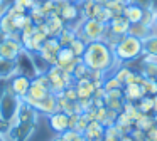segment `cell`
Returning a JSON list of instances; mask_svg holds the SVG:
<instances>
[{"label": "cell", "mask_w": 157, "mask_h": 141, "mask_svg": "<svg viewBox=\"0 0 157 141\" xmlns=\"http://www.w3.org/2000/svg\"><path fill=\"white\" fill-rule=\"evenodd\" d=\"M155 141H157V139H155Z\"/></svg>", "instance_id": "cell-50"}, {"label": "cell", "mask_w": 157, "mask_h": 141, "mask_svg": "<svg viewBox=\"0 0 157 141\" xmlns=\"http://www.w3.org/2000/svg\"><path fill=\"white\" fill-rule=\"evenodd\" d=\"M15 74H19L17 60H9L0 57V81H9Z\"/></svg>", "instance_id": "cell-16"}, {"label": "cell", "mask_w": 157, "mask_h": 141, "mask_svg": "<svg viewBox=\"0 0 157 141\" xmlns=\"http://www.w3.org/2000/svg\"><path fill=\"white\" fill-rule=\"evenodd\" d=\"M58 12H59V17L64 22H75L81 15L78 5L73 2H58Z\"/></svg>", "instance_id": "cell-9"}, {"label": "cell", "mask_w": 157, "mask_h": 141, "mask_svg": "<svg viewBox=\"0 0 157 141\" xmlns=\"http://www.w3.org/2000/svg\"><path fill=\"white\" fill-rule=\"evenodd\" d=\"M157 124V118H152L150 114H140L139 119L133 121V128H137V129H142L144 133H147V131L150 129L152 126H155Z\"/></svg>", "instance_id": "cell-19"}, {"label": "cell", "mask_w": 157, "mask_h": 141, "mask_svg": "<svg viewBox=\"0 0 157 141\" xmlns=\"http://www.w3.org/2000/svg\"><path fill=\"white\" fill-rule=\"evenodd\" d=\"M14 2H15V0H0V15H4V13L7 12V9Z\"/></svg>", "instance_id": "cell-40"}, {"label": "cell", "mask_w": 157, "mask_h": 141, "mask_svg": "<svg viewBox=\"0 0 157 141\" xmlns=\"http://www.w3.org/2000/svg\"><path fill=\"white\" fill-rule=\"evenodd\" d=\"M61 94H63V96H64L68 101H71V103H75V101H78V94H76L75 84H73V86H69V87H66V89L63 91Z\"/></svg>", "instance_id": "cell-35"}, {"label": "cell", "mask_w": 157, "mask_h": 141, "mask_svg": "<svg viewBox=\"0 0 157 141\" xmlns=\"http://www.w3.org/2000/svg\"><path fill=\"white\" fill-rule=\"evenodd\" d=\"M128 34H130V35H133V37H137V39H140V40H144L145 37H149L150 34H152V29H150V27H147V25H144L142 22L130 24Z\"/></svg>", "instance_id": "cell-20"}, {"label": "cell", "mask_w": 157, "mask_h": 141, "mask_svg": "<svg viewBox=\"0 0 157 141\" xmlns=\"http://www.w3.org/2000/svg\"><path fill=\"white\" fill-rule=\"evenodd\" d=\"M61 44H59L58 37H48V39L42 42L41 49H39V56L49 64V66H54L56 60H58V54L61 50Z\"/></svg>", "instance_id": "cell-5"}, {"label": "cell", "mask_w": 157, "mask_h": 141, "mask_svg": "<svg viewBox=\"0 0 157 141\" xmlns=\"http://www.w3.org/2000/svg\"><path fill=\"white\" fill-rule=\"evenodd\" d=\"M105 32H106V25L98 22L96 19H85L81 22V25L78 27V30H76L78 39L85 40L86 44L95 42V40H101Z\"/></svg>", "instance_id": "cell-3"}, {"label": "cell", "mask_w": 157, "mask_h": 141, "mask_svg": "<svg viewBox=\"0 0 157 141\" xmlns=\"http://www.w3.org/2000/svg\"><path fill=\"white\" fill-rule=\"evenodd\" d=\"M7 39H9V34H7V32H4V30L0 29V45H2V44H4Z\"/></svg>", "instance_id": "cell-41"}, {"label": "cell", "mask_w": 157, "mask_h": 141, "mask_svg": "<svg viewBox=\"0 0 157 141\" xmlns=\"http://www.w3.org/2000/svg\"><path fill=\"white\" fill-rule=\"evenodd\" d=\"M32 109H34L36 113H39V114L51 116L52 113L59 111V109H58V96H56L54 92H51V91H49V92L46 94L42 99L36 101V103L32 104Z\"/></svg>", "instance_id": "cell-6"}, {"label": "cell", "mask_w": 157, "mask_h": 141, "mask_svg": "<svg viewBox=\"0 0 157 141\" xmlns=\"http://www.w3.org/2000/svg\"><path fill=\"white\" fill-rule=\"evenodd\" d=\"M123 92L122 89H115V91H108L105 96V107L108 109H113L117 113H122V107H123Z\"/></svg>", "instance_id": "cell-12"}, {"label": "cell", "mask_w": 157, "mask_h": 141, "mask_svg": "<svg viewBox=\"0 0 157 141\" xmlns=\"http://www.w3.org/2000/svg\"><path fill=\"white\" fill-rule=\"evenodd\" d=\"M154 19H155L154 12H150V10H144V17H142V24H144V25H147V27L152 29V27H154Z\"/></svg>", "instance_id": "cell-36"}, {"label": "cell", "mask_w": 157, "mask_h": 141, "mask_svg": "<svg viewBox=\"0 0 157 141\" xmlns=\"http://www.w3.org/2000/svg\"><path fill=\"white\" fill-rule=\"evenodd\" d=\"M93 2H95V3H98V5H101V7H105L106 3L110 2V0H93Z\"/></svg>", "instance_id": "cell-43"}, {"label": "cell", "mask_w": 157, "mask_h": 141, "mask_svg": "<svg viewBox=\"0 0 157 141\" xmlns=\"http://www.w3.org/2000/svg\"><path fill=\"white\" fill-rule=\"evenodd\" d=\"M48 124L54 133L63 134L64 131L69 129V116L64 114L63 111H56L51 116H48Z\"/></svg>", "instance_id": "cell-8"}, {"label": "cell", "mask_w": 157, "mask_h": 141, "mask_svg": "<svg viewBox=\"0 0 157 141\" xmlns=\"http://www.w3.org/2000/svg\"><path fill=\"white\" fill-rule=\"evenodd\" d=\"M85 139L86 141H103V134H105V126L100 121H90L88 126L85 129Z\"/></svg>", "instance_id": "cell-14"}, {"label": "cell", "mask_w": 157, "mask_h": 141, "mask_svg": "<svg viewBox=\"0 0 157 141\" xmlns=\"http://www.w3.org/2000/svg\"><path fill=\"white\" fill-rule=\"evenodd\" d=\"M29 15H31V19L34 24H41V22H44V19H46L44 12H42V9H41V3H36V5L29 10Z\"/></svg>", "instance_id": "cell-28"}, {"label": "cell", "mask_w": 157, "mask_h": 141, "mask_svg": "<svg viewBox=\"0 0 157 141\" xmlns=\"http://www.w3.org/2000/svg\"><path fill=\"white\" fill-rule=\"evenodd\" d=\"M44 24H46V27H48L49 37H58L59 34H61V30L66 27L64 20H63L56 12H52L51 15L46 17V19H44Z\"/></svg>", "instance_id": "cell-13"}, {"label": "cell", "mask_w": 157, "mask_h": 141, "mask_svg": "<svg viewBox=\"0 0 157 141\" xmlns=\"http://www.w3.org/2000/svg\"><path fill=\"white\" fill-rule=\"evenodd\" d=\"M0 29L4 30V32H7L9 35H12V34L19 32L17 29H15V22H14V17L10 15L9 12H5L4 15H0Z\"/></svg>", "instance_id": "cell-21"}, {"label": "cell", "mask_w": 157, "mask_h": 141, "mask_svg": "<svg viewBox=\"0 0 157 141\" xmlns=\"http://www.w3.org/2000/svg\"><path fill=\"white\" fill-rule=\"evenodd\" d=\"M130 3L139 5L140 9H144V10H149L150 9V0H130Z\"/></svg>", "instance_id": "cell-38"}, {"label": "cell", "mask_w": 157, "mask_h": 141, "mask_svg": "<svg viewBox=\"0 0 157 141\" xmlns=\"http://www.w3.org/2000/svg\"><path fill=\"white\" fill-rule=\"evenodd\" d=\"M88 72H90V69L83 64V60H79V62L76 64L75 70H73V77H75V81H78V79H81V77H88Z\"/></svg>", "instance_id": "cell-30"}, {"label": "cell", "mask_w": 157, "mask_h": 141, "mask_svg": "<svg viewBox=\"0 0 157 141\" xmlns=\"http://www.w3.org/2000/svg\"><path fill=\"white\" fill-rule=\"evenodd\" d=\"M75 89L78 94V99H91L93 94H95V84L90 77H81V79L75 81Z\"/></svg>", "instance_id": "cell-10"}, {"label": "cell", "mask_w": 157, "mask_h": 141, "mask_svg": "<svg viewBox=\"0 0 157 141\" xmlns=\"http://www.w3.org/2000/svg\"><path fill=\"white\" fill-rule=\"evenodd\" d=\"M152 99H154V113L157 114V94H154Z\"/></svg>", "instance_id": "cell-44"}, {"label": "cell", "mask_w": 157, "mask_h": 141, "mask_svg": "<svg viewBox=\"0 0 157 141\" xmlns=\"http://www.w3.org/2000/svg\"><path fill=\"white\" fill-rule=\"evenodd\" d=\"M123 17L128 20L130 24H139L142 22V17H144V9H140L139 5H133V3H127L125 9H123Z\"/></svg>", "instance_id": "cell-17"}, {"label": "cell", "mask_w": 157, "mask_h": 141, "mask_svg": "<svg viewBox=\"0 0 157 141\" xmlns=\"http://www.w3.org/2000/svg\"><path fill=\"white\" fill-rule=\"evenodd\" d=\"M142 50H144L142 40L127 34V35L120 37L118 44L113 47V56L120 62H128V60H133L139 56H142Z\"/></svg>", "instance_id": "cell-2"}, {"label": "cell", "mask_w": 157, "mask_h": 141, "mask_svg": "<svg viewBox=\"0 0 157 141\" xmlns=\"http://www.w3.org/2000/svg\"><path fill=\"white\" fill-rule=\"evenodd\" d=\"M22 44H21V32H15L9 35V39L0 45V57L9 60H17V57L22 52Z\"/></svg>", "instance_id": "cell-4"}, {"label": "cell", "mask_w": 157, "mask_h": 141, "mask_svg": "<svg viewBox=\"0 0 157 141\" xmlns=\"http://www.w3.org/2000/svg\"><path fill=\"white\" fill-rule=\"evenodd\" d=\"M106 27H108V30L112 34H115V35H118V37H123V35H127L128 30H130V22L123 15H115L108 22Z\"/></svg>", "instance_id": "cell-11"}, {"label": "cell", "mask_w": 157, "mask_h": 141, "mask_svg": "<svg viewBox=\"0 0 157 141\" xmlns=\"http://www.w3.org/2000/svg\"><path fill=\"white\" fill-rule=\"evenodd\" d=\"M78 37V34H76V29H73V27H68L66 25L64 29L61 30V34L58 35V40H59V44H61L63 47H68L69 44L73 42V40Z\"/></svg>", "instance_id": "cell-22"}, {"label": "cell", "mask_w": 157, "mask_h": 141, "mask_svg": "<svg viewBox=\"0 0 157 141\" xmlns=\"http://www.w3.org/2000/svg\"><path fill=\"white\" fill-rule=\"evenodd\" d=\"M81 60L90 70H103V72L108 70L115 72V66L120 64V60H117L113 56V50L101 40L90 42L85 54L81 56Z\"/></svg>", "instance_id": "cell-1"}, {"label": "cell", "mask_w": 157, "mask_h": 141, "mask_svg": "<svg viewBox=\"0 0 157 141\" xmlns=\"http://www.w3.org/2000/svg\"><path fill=\"white\" fill-rule=\"evenodd\" d=\"M140 86H142L145 96H154V94H157V79L145 77V79H144V82L140 84Z\"/></svg>", "instance_id": "cell-24"}, {"label": "cell", "mask_w": 157, "mask_h": 141, "mask_svg": "<svg viewBox=\"0 0 157 141\" xmlns=\"http://www.w3.org/2000/svg\"><path fill=\"white\" fill-rule=\"evenodd\" d=\"M122 92H123V99L128 101V103H139V101L145 96L142 86H140V84H137V82L125 84V86L122 87Z\"/></svg>", "instance_id": "cell-15"}, {"label": "cell", "mask_w": 157, "mask_h": 141, "mask_svg": "<svg viewBox=\"0 0 157 141\" xmlns=\"http://www.w3.org/2000/svg\"><path fill=\"white\" fill-rule=\"evenodd\" d=\"M14 3H17V5L24 7V9H25V10H27V12H29V10H31L32 7L36 5V3H39V2H36V0H15Z\"/></svg>", "instance_id": "cell-37"}, {"label": "cell", "mask_w": 157, "mask_h": 141, "mask_svg": "<svg viewBox=\"0 0 157 141\" xmlns=\"http://www.w3.org/2000/svg\"><path fill=\"white\" fill-rule=\"evenodd\" d=\"M56 2H71V0H56Z\"/></svg>", "instance_id": "cell-49"}, {"label": "cell", "mask_w": 157, "mask_h": 141, "mask_svg": "<svg viewBox=\"0 0 157 141\" xmlns=\"http://www.w3.org/2000/svg\"><path fill=\"white\" fill-rule=\"evenodd\" d=\"M130 72H132V69H128V67L122 66L120 69H115V72H113V76H115L117 79H118L120 82H122L123 86H125L127 79H128V76H130Z\"/></svg>", "instance_id": "cell-31"}, {"label": "cell", "mask_w": 157, "mask_h": 141, "mask_svg": "<svg viewBox=\"0 0 157 141\" xmlns=\"http://www.w3.org/2000/svg\"><path fill=\"white\" fill-rule=\"evenodd\" d=\"M71 2H76V3H81L83 0H71Z\"/></svg>", "instance_id": "cell-48"}, {"label": "cell", "mask_w": 157, "mask_h": 141, "mask_svg": "<svg viewBox=\"0 0 157 141\" xmlns=\"http://www.w3.org/2000/svg\"><path fill=\"white\" fill-rule=\"evenodd\" d=\"M88 123H90L88 116H86L85 113L79 114V116H78V121H76V124H75V129L79 131V133H85V129H86V126H88Z\"/></svg>", "instance_id": "cell-34"}, {"label": "cell", "mask_w": 157, "mask_h": 141, "mask_svg": "<svg viewBox=\"0 0 157 141\" xmlns=\"http://www.w3.org/2000/svg\"><path fill=\"white\" fill-rule=\"evenodd\" d=\"M52 141H63V139H61V136H56V138H54V139H52Z\"/></svg>", "instance_id": "cell-47"}, {"label": "cell", "mask_w": 157, "mask_h": 141, "mask_svg": "<svg viewBox=\"0 0 157 141\" xmlns=\"http://www.w3.org/2000/svg\"><path fill=\"white\" fill-rule=\"evenodd\" d=\"M14 22H15V29L21 32L22 29H25L27 25H31V24H34L32 22V19H31V15H19V17H14Z\"/></svg>", "instance_id": "cell-29"}, {"label": "cell", "mask_w": 157, "mask_h": 141, "mask_svg": "<svg viewBox=\"0 0 157 141\" xmlns=\"http://www.w3.org/2000/svg\"><path fill=\"white\" fill-rule=\"evenodd\" d=\"M154 15H155V19H154V27L152 29H157V13H154Z\"/></svg>", "instance_id": "cell-45"}, {"label": "cell", "mask_w": 157, "mask_h": 141, "mask_svg": "<svg viewBox=\"0 0 157 141\" xmlns=\"http://www.w3.org/2000/svg\"><path fill=\"white\" fill-rule=\"evenodd\" d=\"M86 45H88V44H86L85 40H81V39H78V37H76V39L73 40L68 47L71 49V52L75 54L76 57H81L83 54H85V50H86Z\"/></svg>", "instance_id": "cell-23"}, {"label": "cell", "mask_w": 157, "mask_h": 141, "mask_svg": "<svg viewBox=\"0 0 157 141\" xmlns=\"http://www.w3.org/2000/svg\"><path fill=\"white\" fill-rule=\"evenodd\" d=\"M31 77L29 76H24V74H15L12 79H9V89L15 94L17 97H24L25 94L29 92V87H31Z\"/></svg>", "instance_id": "cell-7"}, {"label": "cell", "mask_w": 157, "mask_h": 141, "mask_svg": "<svg viewBox=\"0 0 157 141\" xmlns=\"http://www.w3.org/2000/svg\"><path fill=\"white\" fill-rule=\"evenodd\" d=\"M105 7L113 13V15H122V13H123V9H125V5H123V3H120V2H117V0H110V2L106 3Z\"/></svg>", "instance_id": "cell-33"}, {"label": "cell", "mask_w": 157, "mask_h": 141, "mask_svg": "<svg viewBox=\"0 0 157 141\" xmlns=\"http://www.w3.org/2000/svg\"><path fill=\"white\" fill-rule=\"evenodd\" d=\"M142 45H144V50H142V56H150L154 59H157V34L152 32L149 37L142 40Z\"/></svg>", "instance_id": "cell-18"}, {"label": "cell", "mask_w": 157, "mask_h": 141, "mask_svg": "<svg viewBox=\"0 0 157 141\" xmlns=\"http://www.w3.org/2000/svg\"><path fill=\"white\" fill-rule=\"evenodd\" d=\"M122 87H123V84L120 82L113 74L110 77H105V81H103V89H105L106 92H108V91H115V89H122Z\"/></svg>", "instance_id": "cell-26"}, {"label": "cell", "mask_w": 157, "mask_h": 141, "mask_svg": "<svg viewBox=\"0 0 157 141\" xmlns=\"http://www.w3.org/2000/svg\"><path fill=\"white\" fill-rule=\"evenodd\" d=\"M145 138H147V141H155L157 139V124H155V126H152L149 131H147Z\"/></svg>", "instance_id": "cell-39"}, {"label": "cell", "mask_w": 157, "mask_h": 141, "mask_svg": "<svg viewBox=\"0 0 157 141\" xmlns=\"http://www.w3.org/2000/svg\"><path fill=\"white\" fill-rule=\"evenodd\" d=\"M117 2H120V3H123V5H127V3H130V0H117Z\"/></svg>", "instance_id": "cell-46"}, {"label": "cell", "mask_w": 157, "mask_h": 141, "mask_svg": "<svg viewBox=\"0 0 157 141\" xmlns=\"http://www.w3.org/2000/svg\"><path fill=\"white\" fill-rule=\"evenodd\" d=\"M150 12H154V13H157V0H150Z\"/></svg>", "instance_id": "cell-42"}, {"label": "cell", "mask_w": 157, "mask_h": 141, "mask_svg": "<svg viewBox=\"0 0 157 141\" xmlns=\"http://www.w3.org/2000/svg\"><path fill=\"white\" fill-rule=\"evenodd\" d=\"M113 17H115V15H113V13L110 12L106 7H101V10L98 12V15H96L95 19L98 20V22H101V24H105V25H108V22L113 19Z\"/></svg>", "instance_id": "cell-32"}, {"label": "cell", "mask_w": 157, "mask_h": 141, "mask_svg": "<svg viewBox=\"0 0 157 141\" xmlns=\"http://www.w3.org/2000/svg\"><path fill=\"white\" fill-rule=\"evenodd\" d=\"M139 111L140 113H144V114H150L154 111V99H152V96H144L142 99L139 101Z\"/></svg>", "instance_id": "cell-25"}, {"label": "cell", "mask_w": 157, "mask_h": 141, "mask_svg": "<svg viewBox=\"0 0 157 141\" xmlns=\"http://www.w3.org/2000/svg\"><path fill=\"white\" fill-rule=\"evenodd\" d=\"M59 136H61L63 141H86L85 134L79 133V131H76V129H68L63 134H59Z\"/></svg>", "instance_id": "cell-27"}]
</instances>
